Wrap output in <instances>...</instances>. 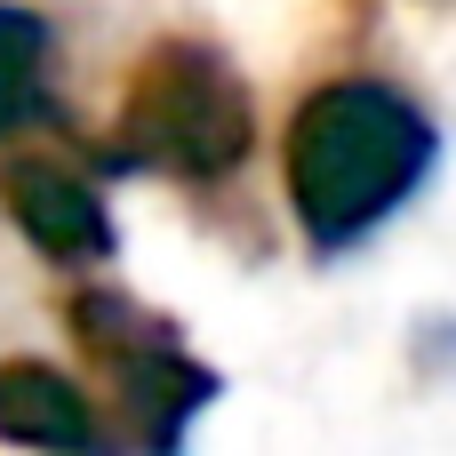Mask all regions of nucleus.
<instances>
[{"label":"nucleus","mask_w":456,"mask_h":456,"mask_svg":"<svg viewBox=\"0 0 456 456\" xmlns=\"http://www.w3.org/2000/svg\"><path fill=\"white\" fill-rule=\"evenodd\" d=\"M112 361V385H120V409H128V425H136V441L144 449H176L184 441V425L208 409V393H216V377L208 369H192L184 353H176V337L160 329V337H144V345H120V353H104Z\"/></svg>","instance_id":"4"},{"label":"nucleus","mask_w":456,"mask_h":456,"mask_svg":"<svg viewBox=\"0 0 456 456\" xmlns=\"http://www.w3.org/2000/svg\"><path fill=\"white\" fill-rule=\"evenodd\" d=\"M48 64H56V32L40 8L0 0V144L24 136L48 112Z\"/></svg>","instance_id":"6"},{"label":"nucleus","mask_w":456,"mask_h":456,"mask_svg":"<svg viewBox=\"0 0 456 456\" xmlns=\"http://www.w3.org/2000/svg\"><path fill=\"white\" fill-rule=\"evenodd\" d=\"M0 441H24V449H96L104 425L88 417L80 385L56 377L48 361H8L0 369Z\"/></svg>","instance_id":"5"},{"label":"nucleus","mask_w":456,"mask_h":456,"mask_svg":"<svg viewBox=\"0 0 456 456\" xmlns=\"http://www.w3.org/2000/svg\"><path fill=\"white\" fill-rule=\"evenodd\" d=\"M112 160L120 168H168V176H224L248 160L256 144V112H248V80L200 48V40H168L144 56L120 128H112Z\"/></svg>","instance_id":"2"},{"label":"nucleus","mask_w":456,"mask_h":456,"mask_svg":"<svg viewBox=\"0 0 456 456\" xmlns=\"http://www.w3.org/2000/svg\"><path fill=\"white\" fill-rule=\"evenodd\" d=\"M441 128L417 96L393 80H329L289 120V208L297 232L321 256H345L369 240L425 176H433Z\"/></svg>","instance_id":"1"},{"label":"nucleus","mask_w":456,"mask_h":456,"mask_svg":"<svg viewBox=\"0 0 456 456\" xmlns=\"http://www.w3.org/2000/svg\"><path fill=\"white\" fill-rule=\"evenodd\" d=\"M0 200L24 224V240L48 265H104L112 256V216L96 200V184H80L56 160H8L0 168Z\"/></svg>","instance_id":"3"}]
</instances>
